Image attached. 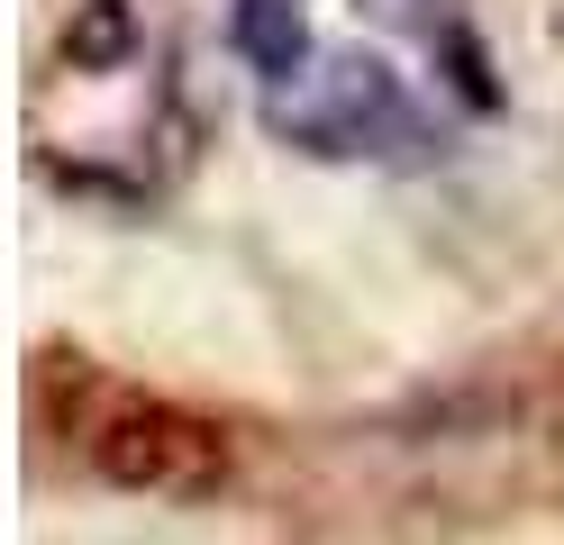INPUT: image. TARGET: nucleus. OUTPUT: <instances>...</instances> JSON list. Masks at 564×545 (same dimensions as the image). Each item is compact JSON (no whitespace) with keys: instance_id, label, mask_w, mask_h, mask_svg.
I'll list each match as a JSON object with an SVG mask.
<instances>
[{"instance_id":"1","label":"nucleus","mask_w":564,"mask_h":545,"mask_svg":"<svg viewBox=\"0 0 564 545\" xmlns=\"http://www.w3.org/2000/svg\"><path fill=\"white\" fill-rule=\"evenodd\" d=\"M46 100L74 91V119L37 128L46 164H64L74 182H110V155H137L155 137V109H164V83L147 64V28H137L128 0H83L64 19V46H55V73L37 83Z\"/></svg>"},{"instance_id":"2","label":"nucleus","mask_w":564,"mask_h":545,"mask_svg":"<svg viewBox=\"0 0 564 545\" xmlns=\"http://www.w3.org/2000/svg\"><path fill=\"white\" fill-rule=\"evenodd\" d=\"M64 446L91 472H110L128 491H164V500H200L228 482V436L128 382H83V400L64 410Z\"/></svg>"},{"instance_id":"3","label":"nucleus","mask_w":564,"mask_h":545,"mask_svg":"<svg viewBox=\"0 0 564 545\" xmlns=\"http://www.w3.org/2000/svg\"><path fill=\"white\" fill-rule=\"evenodd\" d=\"M264 128L310 145V155H373V145H401L410 119V91L392 64L373 55H310L292 83L264 91Z\"/></svg>"},{"instance_id":"4","label":"nucleus","mask_w":564,"mask_h":545,"mask_svg":"<svg viewBox=\"0 0 564 545\" xmlns=\"http://www.w3.org/2000/svg\"><path fill=\"white\" fill-rule=\"evenodd\" d=\"M228 36H237V55L264 73V91H273V83H292V73L310 64V0H237Z\"/></svg>"},{"instance_id":"5","label":"nucleus","mask_w":564,"mask_h":545,"mask_svg":"<svg viewBox=\"0 0 564 545\" xmlns=\"http://www.w3.org/2000/svg\"><path fill=\"white\" fill-rule=\"evenodd\" d=\"M356 10L382 19V28H401V36H429V46H446L465 73H482L474 36H465V0H356Z\"/></svg>"}]
</instances>
